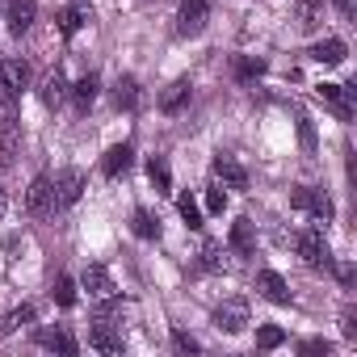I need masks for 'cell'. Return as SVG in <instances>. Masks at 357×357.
Masks as SVG:
<instances>
[{
  "label": "cell",
  "mask_w": 357,
  "mask_h": 357,
  "mask_svg": "<svg viewBox=\"0 0 357 357\" xmlns=\"http://www.w3.org/2000/svg\"><path fill=\"white\" fill-rule=\"evenodd\" d=\"M38 97H43V105H63V97H68V76L55 68V72H47L43 76V89H38Z\"/></svg>",
  "instance_id": "obj_14"
},
{
  "label": "cell",
  "mask_w": 357,
  "mask_h": 357,
  "mask_svg": "<svg viewBox=\"0 0 357 357\" xmlns=\"http://www.w3.org/2000/svg\"><path fill=\"white\" fill-rule=\"evenodd\" d=\"M34 315H38V311H34L30 303H26V307H17V311H9V315H5V324H0V336H9V332H17L22 324H34Z\"/></svg>",
  "instance_id": "obj_26"
},
{
  "label": "cell",
  "mask_w": 357,
  "mask_h": 357,
  "mask_svg": "<svg viewBox=\"0 0 357 357\" xmlns=\"http://www.w3.org/2000/svg\"><path fill=\"white\" fill-rule=\"evenodd\" d=\"M257 294L269 298V303H278V307L290 303V286H286V278H282L278 269H261V273H257Z\"/></svg>",
  "instance_id": "obj_7"
},
{
  "label": "cell",
  "mask_w": 357,
  "mask_h": 357,
  "mask_svg": "<svg viewBox=\"0 0 357 357\" xmlns=\"http://www.w3.org/2000/svg\"><path fill=\"white\" fill-rule=\"evenodd\" d=\"M130 231H135L139 240H155V236H160V219H151L147 211H135V219H130Z\"/></svg>",
  "instance_id": "obj_25"
},
{
  "label": "cell",
  "mask_w": 357,
  "mask_h": 357,
  "mask_svg": "<svg viewBox=\"0 0 357 357\" xmlns=\"http://www.w3.org/2000/svg\"><path fill=\"white\" fill-rule=\"evenodd\" d=\"M139 101H143L139 80H135V76H118V84H114V105H118V109H126V114H135V109H139Z\"/></svg>",
  "instance_id": "obj_15"
},
{
  "label": "cell",
  "mask_w": 357,
  "mask_h": 357,
  "mask_svg": "<svg viewBox=\"0 0 357 357\" xmlns=\"http://www.w3.org/2000/svg\"><path fill=\"white\" fill-rule=\"evenodd\" d=\"M303 353H311V357H319V353H324V357H328V353H332V344H328V340H303Z\"/></svg>",
  "instance_id": "obj_35"
},
{
  "label": "cell",
  "mask_w": 357,
  "mask_h": 357,
  "mask_svg": "<svg viewBox=\"0 0 357 357\" xmlns=\"http://www.w3.org/2000/svg\"><path fill=\"white\" fill-rule=\"evenodd\" d=\"M211 9H215V0H181V9H176V34L198 38L211 22Z\"/></svg>",
  "instance_id": "obj_1"
},
{
  "label": "cell",
  "mask_w": 357,
  "mask_h": 357,
  "mask_svg": "<svg viewBox=\"0 0 357 357\" xmlns=\"http://www.w3.org/2000/svg\"><path fill=\"white\" fill-rule=\"evenodd\" d=\"M290 206L303 211V215H311V219H319V223L332 219V198L324 190H311V185H294L290 190Z\"/></svg>",
  "instance_id": "obj_3"
},
{
  "label": "cell",
  "mask_w": 357,
  "mask_h": 357,
  "mask_svg": "<svg viewBox=\"0 0 357 357\" xmlns=\"http://www.w3.org/2000/svg\"><path fill=\"white\" fill-rule=\"evenodd\" d=\"M315 93H319V101H328V105L336 109V118H340V122H349V118H353V93H349L344 84H315Z\"/></svg>",
  "instance_id": "obj_10"
},
{
  "label": "cell",
  "mask_w": 357,
  "mask_h": 357,
  "mask_svg": "<svg viewBox=\"0 0 357 357\" xmlns=\"http://www.w3.org/2000/svg\"><path fill=\"white\" fill-rule=\"evenodd\" d=\"M84 194V172L80 168H63L55 176V206H76Z\"/></svg>",
  "instance_id": "obj_6"
},
{
  "label": "cell",
  "mask_w": 357,
  "mask_h": 357,
  "mask_svg": "<svg viewBox=\"0 0 357 357\" xmlns=\"http://www.w3.org/2000/svg\"><path fill=\"white\" fill-rule=\"evenodd\" d=\"M298 130H303V143L315 147V135H311V122H307V118H298Z\"/></svg>",
  "instance_id": "obj_36"
},
{
  "label": "cell",
  "mask_w": 357,
  "mask_h": 357,
  "mask_svg": "<svg viewBox=\"0 0 357 357\" xmlns=\"http://www.w3.org/2000/svg\"><path fill=\"white\" fill-rule=\"evenodd\" d=\"M206 211H211V215H223V211H227V194H223L219 185L206 190Z\"/></svg>",
  "instance_id": "obj_33"
},
{
  "label": "cell",
  "mask_w": 357,
  "mask_h": 357,
  "mask_svg": "<svg viewBox=\"0 0 357 357\" xmlns=\"http://www.w3.org/2000/svg\"><path fill=\"white\" fill-rule=\"evenodd\" d=\"M190 97H194V84H190V80H172V84L160 93V109H164V114H181V109L190 105Z\"/></svg>",
  "instance_id": "obj_11"
},
{
  "label": "cell",
  "mask_w": 357,
  "mask_h": 357,
  "mask_svg": "<svg viewBox=\"0 0 357 357\" xmlns=\"http://www.w3.org/2000/svg\"><path fill=\"white\" fill-rule=\"evenodd\" d=\"M130 160H135V147H130V143H118V147H109V151H105L101 172H105V176H122V172L130 168Z\"/></svg>",
  "instance_id": "obj_18"
},
{
  "label": "cell",
  "mask_w": 357,
  "mask_h": 357,
  "mask_svg": "<svg viewBox=\"0 0 357 357\" xmlns=\"http://www.w3.org/2000/svg\"><path fill=\"white\" fill-rule=\"evenodd\" d=\"M26 211H30L34 219H47V215L59 211V206H55V181H51V176H34V181H30V190H26Z\"/></svg>",
  "instance_id": "obj_4"
},
{
  "label": "cell",
  "mask_w": 357,
  "mask_h": 357,
  "mask_svg": "<svg viewBox=\"0 0 357 357\" xmlns=\"http://www.w3.org/2000/svg\"><path fill=\"white\" fill-rule=\"evenodd\" d=\"M344 336H349V340H357V315H353V311L344 315Z\"/></svg>",
  "instance_id": "obj_37"
},
{
  "label": "cell",
  "mask_w": 357,
  "mask_h": 357,
  "mask_svg": "<svg viewBox=\"0 0 357 357\" xmlns=\"http://www.w3.org/2000/svg\"><path fill=\"white\" fill-rule=\"evenodd\" d=\"M227 244L240 252V257H252L257 252V236H252V219H236L231 223V236H227Z\"/></svg>",
  "instance_id": "obj_19"
},
{
  "label": "cell",
  "mask_w": 357,
  "mask_h": 357,
  "mask_svg": "<svg viewBox=\"0 0 357 357\" xmlns=\"http://www.w3.org/2000/svg\"><path fill=\"white\" fill-rule=\"evenodd\" d=\"M244 324H248V303L244 298H227L215 311V328L219 332H244Z\"/></svg>",
  "instance_id": "obj_8"
},
{
  "label": "cell",
  "mask_w": 357,
  "mask_h": 357,
  "mask_svg": "<svg viewBox=\"0 0 357 357\" xmlns=\"http://www.w3.org/2000/svg\"><path fill=\"white\" fill-rule=\"evenodd\" d=\"M0 89L22 97L30 89V63L26 59H0Z\"/></svg>",
  "instance_id": "obj_5"
},
{
  "label": "cell",
  "mask_w": 357,
  "mask_h": 357,
  "mask_svg": "<svg viewBox=\"0 0 357 357\" xmlns=\"http://www.w3.org/2000/svg\"><path fill=\"white\" fill-rule=\"evenodd\" d=\"M5 22H9L13 34H26L38 22V5H34V0H9V5H5Z\"/></svg>",
  "instance_id": "obj_9"
},
{
  "label": "cell",
  "mask_w": 357,
  "mask_h": 357,
  "mask_svg": "<svg viewBox=\"0 0 357 357\" xmlns=\"http://www.w3.org/2000/svg\"><path fill=\"white\" fill-rule=\"evenodd\" d=\"M282 340H286V332H282L278 324H265V328H257V344H261V349H278Z\"/></svg>",
  "instance_id": "obj_31"
},
{
  "label": "cell",
  "mask_w": 357,
  "mask_h": 357,
  "mask_svg": "<svg viewBox=\"0 0 357 357\" xmlns=\"http://www.w3.org/2000/svg\"><path fill=\"white\" fill-rule=\"evenodd\" d=\"M332 5H336V13H340V17H349V13H353V0H332Z\"/></svg>",
  "instance_id": "obj_39"
},
{
  "label": "cell",
  "mask_w": 357,
  "mask_h": 357,
  "mask_svg": "<svg viewBox=\"0 0 357 357\" xmlns=\"http://www.w3.org/2000/svg\"><path fill=\"white\" fill-rule=\"evenodd\" d=\"M215 172H219V181H223L227 190H248V172H244L240 160H231V155H215Z\"/></svg>",
  "instance_id": "obj_12"
},
{
  "label": "cell",
  "mask_w": 357,
  "mask_h": 357,
  "mask_svg": "<svg viewBox=\"0 0 357 357\" xmlns=\"http://www.w3.org/2000/svg\"><path fill=\"white\" fill-rule=\"evenodd\" d=\"M172 349H176V353H185V357H190V353H198L202 344H198V340H194L190 332H181V328H176V332H172Z\"/></svg>",
  "instance_id": "obj_32"
},
{
  "label": "cell",
  "mask_w": 357,
  "mask_h": 357,
  "mask_svg": "<svg viewBox=\"0 0 357 357\" xmlns=\"http://www.w3.org/2000/svg\"><path fill=\"white\" fill-rule=\"evenodd\" d=\"M324 22V0H298V30H315Z\"/></svg>",
  "instance_id": "obj_24"
},
{
  "label": "cell",
  "mask_w": 357,
  "mask_h": 357,
  "mask_svg": "<svg viewBox=\"0 0 357 357\" xmlns=\"http://www.w3.org/2000/svg\"><path fill=\"white\" fill-rule=\"evenodd\" d=\"M84 22H89V17H84V13H80V9H72V5H68V9H59V13H55V26H59V34H63V38H76V34H80V26H84Z\"/></svg>",
  "instance_id": "obj_23"
},
{
  "label": "cell",
  "mask_w": 357,
  "mask_h": 357,
  "mask_svg": "<svg viewBox=\"0 0 357 357\" xmlns=\"http://www.w3.org/2000/svg\"><path fill=\"white\" fill-rule=\"evenodd\" d=\"M72 9H80V13L89 17V13H93V0H72Z\"/></svg>",
  "instance_id": "obj_40"
},
{
  "label": "cell",
  "mask_w": 357,
  "mask_h": 357,
  "mask_svg": "<svg viewBox=\"0 0 357 357\" xmlns=\"http://www.w3.org/2000/svg\"><path fill=\"white\" fill-rule=\"evenodd\" d=\"M51 294H55V303H59L63 311H68V307H76V282H72L68 273H63V278H55V290H51Z\"/></svg>",
  "instance_id": "obj_28"
},
{
  "label": "cell",
  "mask_w": 357,
  "mask_h": 357,
  "mask_svg": "<svg viewBox=\"0 0 357 357\" xmlns=\"http://www.w3.org/2000/svg\"><path fill=\"white\" fill-rule=\"evenodd\" d=\"M147 176H151L155 194H172V172H168V160L164 155H151L147 160Z\"/></svg>",
  "instance_id": "obj_22"
},
{
  "label": "cell",
  "mask_w": 357,
  "mask_h": 357,
  "mask_svg": "<svg viewBox=\"0 0 357 357\" xmlns=\"http://www.w3.org/2000/svg\"><path fill=\"white\" fill-rule=\"evenodd\" d=\"M13 151H17V130L9 122V126H0V168L13 164Z\"/></svg>",
  "instance_id": "obj_29"
},
{
  "label": "cell",
  "mask_w": 357,
  "mask_h": 357,
  "mask_svg": "<svg viewBox=\"0 0 357 357\" xmlns=\"http://www.w3.org/2000/svg\"><path fill=\"white\" fill-rule=\"evenodd\" d=\"M97 89H101V80H97V76L89 72V76H80V80H76V84H72L68 93H72V101H76V109H89V105L97 101Z\"/></svg>",
  "instance_id": "obj_20"
},
{
  "label": "cell",
  "mask_w": 357,
  "mask_h": 357,
  "mask_svg": "<svg viewBox=\"0 0 357 357\" xmlns=\"http://www.w3.org/2000/svg\"><path fill=\"white\" fill-rule=\"evenodd\" d=\"M80 286H84L93 298H109V294H114V278H109L105 265H89V269L80 273Z\"/></svg>",
  "instance_id": "obj_13"
},
{
  "label": "cell",
  "mask_w": 357,
  "mask_h": 357,
  "mask_svg": "<svg viewBox=\"0 0 357 357\" xmlns=\"http://www.w3.org/2000/svg\"><path fill=\"white\" fill-rule=\"evenodd\" d=\"M38 344H43V349H55V353H68V357H72V353L80 349V344H76V336H72L68 328H55V332H43V336H38Z\"/></svg>",
  "instance_id": "obj_21"
},
{
  "label": "cell",
  "mask_w": 357,
  "mask_h": 357,
  "mask_svg": "<svg viewBox=\"0 0 357 357\" xmlns=\"http://www.w3.org/2000/svg\"><path fill=\"white\" fill-rule=\"evenodd\" d=\"M176 211H181V219H185V227H202V206L185 194V198H176Z\"/></svg>",
  "instance_id": "obj_30"
},
{
  "label": "cell",
  "mask_w": 357,
  "mask_h": 357,
  "mask_svg": "<svg viewBox=\"0 0 357 357\" xmlns=\"http://www.w3.org/2000/svg\"><path fill=\"white\" fill-rule=\"evenodd\" d=\"M344 55H349V47H344L340 38H324V43H315V47H311V59H315V63H324V68L344 63Z\"/></svg>",
  "instance_id": "obj_17"
},
{
  "label": "cell",
  "mask_w": 357,
  "mask_h": 357,
  "mask_svg": "<svg viewBox=\"0 0 357 357\" xmlns=\"http://www.w3.org/2000/svg\"><path fill=\"white\" fill-rule=\"evenodd\" d=\"M257 76H265V59L240 55V59H236V80H257Z\"/></svg>",
  "instance_id": "obj_27"
},
{
  "label": "cell",
  "mask_w": 357,
  "mask_h": 357,
  "mask_svg": "<svg viewBox=\"0 0 357 357\" xmlns=\"http://www.w3.org/2000/svg\"><path fill=\"white\" fill-rule=\"evenodd\" d=\"M0 215H5V194H0Z\"/></svg>",
  "instance_id": "obj_41"
},
{
  "label": "cell",
  "mask_w": 357,
  "mask_h": 357,
  "mask_svg": "<svg viewBox=\"0 0 357 357\" xmlns=\"http://www.w3.org/2000/svg\"><path fill=\"white\" fill-rule=\"evenodd\" d=\"M89 344H93L97 353H122V349H126L122 332H118V328H109V324H97V328L89 332Z\"/></svg>",
  "instance_id": "obj_16"
},
{
  "label": "cell",
  "mask_w": 357,
  "mask_h": 357,
  "mask_svg": "<svg viewBox=\"0 0 357 357\" xmlns=\"http://www.w3.org/2000/svg\"><path fill=\"white\" fill-rule=\"evenodd\" d=\"M336 278H340V282H344V286H349V282H353V278H357V273H353V265H336Z\"/></svg>",
  "instance_id": "obj_38"
},
{
  "label": "cell",
  "mask_w": 357,
  "mask_h": 357,
  "mask_svg": "<svg viewBox=\"0 0 357 357\" xmlns=\"http://www.w3.org/2000/svg\"><path fill=\"white\" fill-rule=\"evenodd\" d=\"M202 269H211V273H219V269H223V257H219V244H206V248H202Z\"/></svg>",
  "instance_id": "obj_34"
},
{
  "label": "cell",
  "mask_w": 357,
  "mask_h": 357,
  "mask_svg": "<svg viewBox=\"0 0 357 357\" xmlns=\"http://www.w3.org/2000/svg\"><path fill=\"white\" fill-rule=\"evenodd\" d=\"M298 257L311 265V269H332V248H328V240H324V227H307V231H298Z\"/></svg>",
  "instance_id": "obj_2"
}]
</instances>
